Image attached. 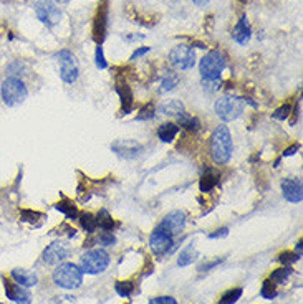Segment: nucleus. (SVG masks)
<instances>
[{"label": "nucleus", "instance_id": "1", "mask_svg": "<svg viewBox=\"0 0 303 304\" xmlns=\"http://www.w3.org/2000/svg\"><path fill=\"white\" fill-rule=\"evenodd\" d=\"M209 151L211 157L217 165H225L232 157V151H234V144H232V136L227 126H217L211 136L209 141Z\"/></svg>", "mask_w": 303, "mask_h": 304}, {"label": "nucleus", "instance_id": "2", "mask_svg": "<svg viewBox=\"0 0 303 304\" xmlns=\"http://www.w3.org/2000/svg\"><path fill=\"white\" fill-rule=\"evenodd\" d=\"M51 278L56 286L63 289H77L83 284V271L80 266L73 263H61L53 271Z\"/></svg>", "mask_w": 303, "mask_h": 304}, {"label": "nucleus", "instance_id": "3", "mask_svg": "<svg viewBox=\"0 0 303 304\" xmlns=\"http://www.w3.org/2000/svg\"><path fill=\"white\" fill-rule=\"evenodd\" d=\"M227 66L225 55L219 50L209 51L199 63V71H201L202 79H219L222 71Z\"/></svg>", "mask_w": 303, "mask_h": 304}, {"label": "nucleus", "instance_id": "4", "mask_svg": "<svg viewBox=\"0 0 303 304\" xmlns=\"http://www.w3.org/2000/svg\"><path fill=\"white\" fill-rule=\"evenodd\" d=\"M108 266H110V255L101 248L89 250L80 258V269L88 274H99Z\"/></svg>", "mask_w": 303, "mask_h": 304}, {"label": "nucleus", "instance_id": "5", "mask_svg": "<svg viewBox=\"0 0 303 304\" xmlns=\"http://www.w3.org/2000/svg\"><path fill=\"white\" fill-rule=\"evenodd\" d=\"M0 93H2V99L7 106H18V104H22L28 96L25 83H23L20 78H13V76L7 78L5 81L2 83Z\"/></svg>", "mask_w": 303, "mask_h": 304}, {"label": "nucleus", "instance_id": "6", "mask_svg": "<svg viewBox=\"0 0 303 304\" xmlns=\"http://www.w3.org/2000/svg\"><path fill=\"white\" fill-rule=\"evenodd\" d=\"M216 114L224 122L235 121L244 113V101L235 96H222L214 104Z\"/></svg>", "mask_w": 303, "mask_h": 304}, {"label": "nucleus", "instance_id": "7", "mask_svg": "<svg viewBox=\"0 0 303 304\" xmlns=\"http://www.w3.org/2000/svg\"><path fill=\"white\" fill-rule=\"evenodd\" d=\"M58 65H60V78L65 83L72 84L80 76V65L78 60L70 50H60L58 53Z\"/></svg>", "mask_w": 303, "mask_h": 304}, {"label": "nucleus", "instance_id": "8", "mask_svg": "<svg viewBox=\"0 0 303 304\" xmlns=\"http://www.w3.org/2000/svg\"><path fill=\"white\" fill-rule=\"evenodd\" d=\"M169 63L174 68L187 71L196 65V53H194L191 45H177L174 46L169 53Z\"/></svg>", "mask_w": 303, "mask_h": 304}, {"label": "nucleus", "instance_id": "9", "mask_svg": "<svg viewBox=\"0 0 303 304\" xmlns=\"http://www.w3.org/2000/svg\"><path fill=\"white\" fill-rule=\"evenodd\" d=\"M35 15L46 27H53L61 20V10L53 0H39L35 3Z\"/></svg>", "mask_w": 303, "mask_h": 304}, {"label": "nucleus", "instance_id": "10", "mask_svg": "<svg viewBox=\"0 0 303 304\" xmlns=\"http://www.w3.org/2000/svg\"><path fill=\"white\" fill-rule=\"evenodd\" d=\"M173 235L168 233V231L164 230V228L161 227H156L153 230V233L149 236V248L153 250L154 255H164L168 250L173 248Z\"/></svg>", "mask_w": 303, "mask_h": 304}, {"label": "nucleus", "instance_id": "11", "mask_svg": "<svg viewBox=\"0 0 303 304\" xmlns=\"http://www.w3.org/2000/svg\"><path fill=\"white\" fill-rule=\"evenodd\" d=\"M106 27H108V0H101L93 22V38L98 45H101L103 40H105Z\"/></svg>", "mask_w": 303, "mask_h": 304}, {"label": "nucleus", "instance_id": "12", "mask_svg": "<svg viewBox=\"0 0 303 304\" xmlns=\"http://www.w3.org/2000/svg\"><path fill=\"white\" fill-rule=\"evenodd\" d=\"M186 218H187L186 213L182 210H173L161 220L159 227L164 228V230L168 231V233H171L173 236L179 235V233H182V230L186 228Z\"/></svg>", "mask_w": 303, "mask_h": 304}, {"label": "nucleus", "instance_id": "13", "mask_svg": "<svg viewBox=\"0 0 303 304\" xmlns=\"http://www.w3.org/2000/svg\"><path fill=\"white\" fill-rule=\"evenodd\" d=\"M111 151L123 159H134L143 152V146L132 139H120L111 144Z\"/></svg>", "mask_w": 303, "mask_h": 304}, {"label": "nucleus", "instance_id": "14", "mask_svg": "<svg viewBox=\"0 0 303 304\" xmlns=\"http://www.w3.org/2000/svg\"><path fill=\"white\" fill-rule=\"evenodd\" d=\"M283 198L290 203H300L303 200V185L300 179H283L282 180Z\"/></svg>", "mask_w": 303, "mask_h": 304}, {"label": "nucleus", "instance_id": "15", "mask_svg": "<svg viewBox=\"0 0 303 304\" xmlns=\"http://www.w3.org/2000/svg\"><path fill=\"white\" fill-rule=\"evenodd\" d=\"M68 253H70V250L65 243H61V241H53V243H50L43 250L42 260L48 265H58L68 256Z\"/></svg>", "mask_w": 303, "mask_h": 304}, {"label": "nucleus", "instance_id": "16", "mask_svg": "<svg viewBox=\"0 0 303 304\" xmlns=\"http://www.w3.org/2000/svg\"><path fill=\"white\" fill-rule=\"evenodd\" d=\"M3 288H5V294L10 301H15L17 304H30V293L25 288H22L20 284H17L15 281L8 279L3 276Z\"/></svg>", "mask_w": 303, "mask_h": 304}, {"label": "nucleus", "instance_id": "17", "mask_svg": "<svg viewBox=\"0 0 303 304\" xmlns=\"http://www.w3.org/2000/svg\"><path fill=\"white\" fill-rule=\"evenodd\" d=\"M12 278L17 284H20L22 288H32L39 284V276H37L35 271H30V269L25 268H15L12 269Z\"/></svg>", "mask_w": 303, "mask_h": 304}, {"label": "nucleus", "instance_id": "18", "mask_svg": "<svg viewBox=\"0 0 303 304\" xmlns=\"http://www.w3.org/2000/svg\"><path fill=\"white\" fill-rule=\"evenodd\" d=\"M250 37H252V30H250L249 20H247V17L242 15V17H240L239 23L234 27L232 38H234V41H237L239 45H245V43H249Z\"/></svg>", "mask_w": 303, "mask_h": 304}, {"label": "nucleus", "instance_id": "19", "mask_svg": "<svg viewBox=\"0 0 303 304\" xmlns=\"http://www.w3.org/2000/svg\"><path fill=\"white\" fill-rule=\"evenodd\" d=\"M118 96H120V101H121V113L123 114H128L131 113L132 109V104H134V98H132V91L128 84H116L115 86Z\"/></svg>", "mask_w": 303, "mask_h": 304}, {"label": "nucleus", "instance_id": "20", "mask_svg": "<svg viewBox=\"0 0 303 304\" xmlns=\"http://www.w3.org/2000/svg\"><path fill=\"white\" fill-rule=\"evenodd\" d=\"M158 111L161 114H166V116L181 117L186 113V109H184V104L179 99H168V101H163L159 104Z\"/></svg>", "mask_w": 303, "mask_h": 304}, {"label": "nucleus", "instance_id": "21", "mask_svg": "<svg viewBox=\"0 0 303 304\" xmlns=\"http://www.w3.org/2000/svg\"><path fill=\"white\" fill-rule=\"evenodd\" d=\"M179 134V126L174 122H164L158 127V137L163 142H173Z\"/></svg>", "mask_w": 303, "mask_h": 304}, {"label": "nucleus", "instance_id": "22", "mask_svg": "<svg viewBox=\"0 0 303 304\" xmlns=\"http://www.w3.org/2000/svg\"><path fill=\"white\" fill-rule=\"evenodd\" d=\"M199 258V253L196 250V246H194V243L187 245L186 248H184L181 253H179V258H177V265L179 266H189L191 263H194Z\"/></svg>", "mask_w": 303, "mask_h": 304}, {"label": "nucleus", "instance_id": "23", "mask_svg": "<svg viewBox=\"0 0 303 304\" xmlns=\"http://www.w3.org/2000/svg\"><path fill=\"white\" fill-rule=\"evenodd\" d=\"M217 184H219V177L212 170H207L201 177V180H199V189H201L202 193H209L212 189H216Z\"/></svg>", "mask_w": 303, "mask_h": 304}, {"label": "nucleus", "instance_id": "24", "mask_svg": "<svg viewBox=\"0 0 303 304\" xmlns=\"http://www.w3.org/2000/svg\"><path fill=\"white\" fill-rule=\"evenodd\" d=\"M55 208L58 212L63 213V215L68 218V220H77L78 215H80L77 205H73V203L70 202V200H61L58 203H55Z\"/></svg>", "mask_w": 303, "mask_h": 304}, {"label": "nucleus", "instance_id": "25", "mask_svg": "<svg viewBox=\"0 0 303 304\" xmlns=\"http://www.w3.org/2000/svg\"><path fill=\"white\" fill-rule=\"evenodd\" d=\"M78 220L82 223L83 230H87V233H94L98 228V223H96V217L91 215V213L88 212H83L78 215Z\"/></svg>", "mask_w": 303, "mask_h": 304}, {"label": "nucleus", "instance_id": "26", "mask_svg": "<svg viewBox=\"0 0 303 304\" xmlns=\"http://www.w3.org/2000/svg\"><path fill=\"white\" fill-rule=\"evenodd\" d=\"M96 223H98V228H101L103 231H111L113 228H115V220H113L111 215L108 213V210H105V208L98 213Z\"/></svg>", "mask_w": 303, "mask_h": 304}, {"label": "nucleus", "instance_id": "27", "mask_svg": "<svg viewBox=\"0 0 303 304\" xmlns=\"http://www.w3.org/2000/svg\"><path fill=\"white\" fill-rule=\"evenodd\" d=\"M177 121H179V124L177 126H182V127H186L187 131H197V129H201V122H199V119L196 116H191V114H187V113H184L181 117H177Z\"/></svg>", "mask_w": 303, "mask_h": 304}, {"label": "nucleus", "instance_id": "28", "mask_svg": "<svg viewBox=\"0 0 303 304\" xmlns=\"http://www.w3.org/2000/svg\"><path fill=\"white\" fill-rule=\"evenodd\" d=\"M292 271L293 269L290 268V266H283V268H278V269H275V271H272V274H270V281L273 283V284H282V283H285L287 279H288V276H290L292 274Z\"/></svg>", "mask_w": 303, "mask_h": 304}, {"label": "nucleus", "instance_id": "29", "mask_svg": "<svg viewBox=\"0 0 303 304\" xmlns=\"http://www.w3.org/2000/svg\"><path fill=\"white\" fill-rule=\"evenodd\" d=\"M240 298H242V288H234V289H229V291L219 299L217 304H235Z\"/></svg>", "mask_w": 303, "mask_h": 304}, {"label": "nucleus", "instance_id": "30", "mask_svg": "<svg viewBox=\"0 0 303 304\" xmlns=\"http://www.w3.org/2000/svg\"><path fill=\"white\" fill-rule=\"evenodd\" d=\"M260 296L263 299H273L277 296V284H273L270 279H265L260 288Z\"/></svg>", "mask_w": 303, "mask_h": 304}, {"label": "nucleus", "instance_id": "31", "mask_svg": "<svg viewBox=\"0 0 303 304\" xmlns=\"http://www.w3.org/2000/svg\"><path fill=\"white\" fill-rule=\"evenodd\" d=\"M115 289L121 298H130L131 294L134 293V283L132 281H118L115 284Z\"/></svg>", "mask_w": 303, "mask_h": 304}, {"label": "nucleus", "instance_id": "32", "mask_svg": "<svg viewBox=\"0 0 303 304\" xmlns=\"http://www.w3.org/2000/svg\"><path fill=\"white\" fill-rule=\"evenodd\" d=\"M300 258H302V256L297 255V253H293V251H282V253L277 256V260L280 261L283 266H288V265L297 263V261L300 260Z\"/></svg>", "mask_w": 303, "mask_h": 304}, {"label": "nucleus", "instance_id": "33", "mask_svg": "<svg viewBox=\"0 0 303 304\" xmlns=\"http://www.w3.org/2000/svg\"><path fill=\"white\" fill-rule=\"evenodd\" d=\"M153 117H154V104L148 103L139 109V114L136 116V119L138 121H149V119H153Z\"/></svg>", "mask_w": 303, "mask_h": 304}, {"label": "nucleus", "instance_id": "34", "mask_svg": "<svg viewBox=\"0 0 303 304\" xmlns=\"http://www.w3.org/2000/svg\"><path fill=\"white\" fill-rule=\"evenodd\" d=\"M292 114V106L290 104H283V106H280L278 109H275V113L272 114V117L273 119H277V121H285L288 119V116Z\"/></svg>", "mask_w": 303, "mask_h": 304}, {"label": "nucleus", "instance_id": "35", "mask_svg": "<svg viewBox=\"0 0 303 304\" xmlns=\"http://www.w3.org/2000/svg\"><path fill=\"white\" fill-rule=\"evenodd\" d=\"M176 84H177V76H176V75H168V76H166V78L163 79V83H161L159 91H161V93L171 91V89L176 88Z\"/></svg>", "mask_w": 303, "mask_h": 304}, {"label": "nucleus", "instance_id": "36", "mask_svg": "<svg viewBox=\"0 0 303 304\" xmlns=\"http://www.w3.org/2000/svg\"><path fill=\"white\" fill-rule=\"evenodd\" d=\"M96 243L103 245V246H113L116 243V238L113 236L111 231H101V233L96 236Z\"/></svg>", "mask_w": 303, "mask_h": 304}, {"label": "nucleus", "instance_id": "37", "mask_svg": "<svg viewBox=\"0 0 303 304\" xmlns=\"http://www.w3.org/2000/svg\"><path fill=\"white\" fill-rule=\"evenodd\" d=\"M43 217V213L40 212H33V210H20V218L23 222H28V223H37L39 222V218Z\"/></svg>", "mask_w": 303, "mask_h": 304}, {"label": "nucleus", "instance_id": "38", "mask_svg": "<svg viewBox=\"0 0 303 304\" xmlns=\"http://www.w3.org/2000/svg\"><path fill=\"white\" fill-rule=\"evenodd\" d=\"M94 60H96V66L99 70H105L108 63H106V60H105V53H103V46L101 45H98L96 46V51H94Z\"/></svg>", "mask_w": 303, "mask_h": 304}, {"label": "nucleus", "instance_id": "39", "mask_svg": "<svg viewBox=\"0 0 303 304\" xmlns=\"http://www.w3.org/2000/svg\"><path fill=\"white\" fill-rule=\"evenodd\" d=\"M149 304H177V301L171 296H156L149 299Z\"/></svg>", "mask_w": 303, "mask_h": 304}, {"label": "nucleus", "instance_id": "40", "mask_svg": "<svg viewBox=\"0 0 303 304\" xmlns=\"http://www.w3.org/2000/svg\"><path fill=\"white\" fill-rule=\"evenodd\" d=\"M222 258H216V260H212V261H207V263H204V265H201L197 268V271H201V273H204V271H209V269H212V268H216L217 265H220L222 263Z\"/></svg>", "mask_w": 303, "mask_h": 304}, {"label": "nucleus", "instance_id": "41", "mask_svg": "<svg viewBox=\"0 0 303 304\" xmlns=\"http://www.w3.org/2000/svg\"><path fill=\"white\" fill-rule=\"evenodd\" d=\"M229 235V228L224 227V228H219V230H216L214 233H209V238L216 240V238H224V236Z\"/></svg>", "mask_w": 303, "mask_h": 304}, {"label": "nucleus", "instance_id": "42", "mask_svg": "<svg viewBox=\"0 0 303 304\" xmlns=\"http://www.w3.org/2000/svg\"><path fill=\"white\" fill-rule=\"evenodd\" d=\"M148 51H149L148 46H141V48H138V50L134 51V53L131 55V60H132V61H134V60H138V58H141V56H143V55L148 53Z\"/></svg>", "mask_w": 303, "mask_h": 304}, {"label": "nucleus", "instance_id": "43", "mask_svg": "<svg viewBox=\"0 0 303 304\" xmlns=\"http://www.w3.org/2000/svg\"><path fill=\"white\" fill-rule=\"evenodd\" d=\"M298 149H300V146H298V144H293L292 147H288V149L283 151V157H288V155H293Z\"/></svg>", "mask_w": 303, "mask_h": 304}, {"label": "nucleus", "instance_id": "44", "mask_svg": "<svg viewBox=\"0 0 303 304\" xmlns=\"http://www.w3.org/2000/svg\"><path fill=\"white\" fill-rule=\"evenodd\" d=\"M302 245H303V241H302V240H298V243H297V246H295L297 255H300V256H302Z\"/></svg>", "mask_w": 303, "mask_h": 304}, {"label": "nucleus", "instance_id": "45", "mask_svg": "<svg viewBox=\"0 0 303 304\" xmlns=\"http://www.w3.org/2000/svg\"><path fill=\"white\" fill-rule=\"evenodd\" d=\"M194 3H196L197 7H204L206 3H207V0H192Z\"/></svg>", "mask_w": 303, "mask_h": 304}, {"label": "nucleus", "instance_id": "46", "mask_svg": "<svg viewBox=\"0 0 303 304\" xmlns=\"http://www.w3.org/2000/svg\"><path fill=\"white\" fill-rule=\"evenodd\" d=\"M242 2H247V0H242Z\"/></svg>", "mask_w": 303, "mask_h": 304}]
</instances>
